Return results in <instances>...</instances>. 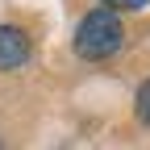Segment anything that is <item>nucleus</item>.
Masks as SVG:
<instances>
[{"label": "nucleus", "instance_id": "f03ea898", "mask_svg": "<svg viewBox=\"0 0 150 150\" xmlns=\"http://www.w3.org/2000/svg\"><path fill=\"white\" fill-rule=\"evenodd\" d=\"M29 59V38L17 25H0V71H13Z\"/></svg>", "mask_w": 150, "mask_h": 150}, {"label": "nucleus", "instance_id": "f257e3e1", "mask_svg": "<svg viewBox=\"0 0 150 150\" xmlns=\"http://www.w3.org/2000/svg\"><path fill=\"white\" fill-rule=\"evenodd\" d=\"M121 42H125V29L117 21V13L108 8L88 13L75 29V54H83V59H108L112 50H121Z\"/></svg>", "mask_w": 150, "mask_h": 150}, {"label": "nucleus", "instance_id": "20e7f679", "mask_svg": "<svg viewBox=\"0 0 150 150\" xmlns=\"http://www.w3.org/2000/svg\"><path fill=\"white\" fill-rule=\"evenodd\" d=\"M104 4H108V13H112V8H142L146 0H104Z\"/></svg>", "mask_w": 150, "mask_h": 150}, {"label": "nucleus", "instance_id": "7ed1b4c3", "mask_svg": "<svg viewBox=\"0 0 150 150\" xmlns=\"http://www.w3.org/2000/svg\"><path fill=\"white\" fill-rule=\"evenodd\" d=\"M138 121H142V125H150V79L138 88Z\"/></svg>", "mask_w": 150, "mask_h": 150}]
</instances>
